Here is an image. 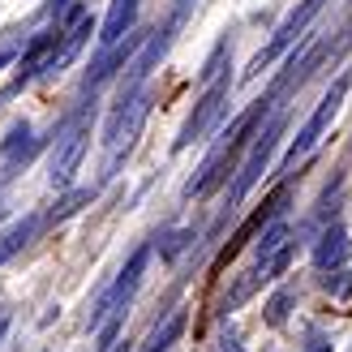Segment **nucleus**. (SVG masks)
<instances>
[{"label":"nucleus","instance_id":"1","mask_svg":"<svg viewBox=\"0 0 352 352\" xmlns=\"http://www.w3.org/2000/svg\"><path fill=\"white\" fill-rule=\"evenodd\" d=\"M322 5H327V0H301V5H296V9H292V13L284 17V22L275 26L271 43H267V47H262L258 56L250 60V69H245V74H241V82H254V78L262 74V69H267V65H271V60L279 56V52H288L292 43H301L305 34H309V22H314V17L322 13Z\"/></svg>","mask_w":352,"mask_h":352},{"label":"nucleus","instance_id":"2","mask_svg":"<svg viewBox=\"0 0 352 352\" xmlns=\"http://www.w3.org/2000/svg\"><path fill=\"white\" fill-rule=\"evenodd\" d=\"M279 133H284V116H275L262 125V133H254V142H250V155L241 160V172L232 176V193H228V210H232L245 193H250L258 181H262V172H267L271 164V155H275V142H279Z\"/></svg>","mask_w":352,"mask_h":352},{"label":"nucleus","instance_id":"3","mask_svg":"<svg viewBox=\"0 0 352 352\" xmlns=\"http://www.w3.org/2000/svg\"><path fill=\"white\" fill-rule=\"evenodd\" d=\"M146 262H151V250L142 245V250H138V254L125 262V271L116 275V284L95 301V309H91V331H99L108 318H125V309H129V301H133V292H138V284H142Z\"/></svg>","mask_w":352,"mask_h":352},{"label":"nucleus","instance_id":"4","mask_svg":"<svg viewBox=\"0 0 352 352\" xmlns=\"http://www.w3.org/2000/svg\"><path fill=\"white\" fill-rule=\"evenodd\" d=\"M348 86H352V78H348V74L331 82V91L318 99V108H314V116H309L305 125H301V133L292 138V146H288V155H284V168H292L296 160H305V155L314 151V142H318V138L327 133V125H331V120H336V112L344 108V95H348Z\"/></svg>","mask_w":352,"mask_h":352},{"label":"nucleus","instance_id":"5","mask_svg":"<svg viewBox=\"0 0 352 352\" xmlns=\"http://www.w3.org/2000/svg\"><path fill=\"white\" fill-rule=\"evenodd\" d=\"M228 95H232V78H219L198 103H193V112H189V120L181 125V133H176L172 151H189L193 142H202V138L219 125V116L228 112Z\"/></svg>","mask_w":352,"mask_h":352},{"label":"nucleus","instance_id":"6","mask_svg":"<svg viewBox=\"0 0 352 352\" xmlns=\"http://www.w3.org/2000/svg\"><path fill=\"white\" fill-rule=\"evenodd\" d=\"M172 34H176V26L168 22L164 30H151V39H146V47L133 56V65L125 69V78H120V91H116V103H129L133 95H142L146 91V78L160 69V60L168 56V47H172Z\"/></svg>","mask_w":352,"mask_h":352},{"label":"nucleus","instance_id":"7","mask_svg":"<svg viewBox=\"0 0 352 352\" xmlns=\"http://www.w3.org/2000/svg\"><path fill=\"white\" fill-rule=\"evenodd\" d=\"M146 116H151V91L133 95L129 103H116V108L108 112V125H103V142H108L112 151H120V146L129 151V146H133V138L142 133Z\"/></svg>","mask_w":352,"mask_h":352},{"label":"nucleus","instance_id":"8","mask_svg":"<svg viewBox=\"0 0 352 352\" xmlns=\"http://www.w3.org/2000/svg\"><path fill=\"white\" fill-rule=\"evenodd\" d=\"M86 146H91V125H82V120H78V125L56 142V155H52V172H47V181L56 185V189H65L69 181H74V172H78V164H82Z\"/></svg>","mask_w":352,"mask_h":352},{"label":"nucleus","instance_id":"9","mask_svg":"<svg viewBox=\"0 0 352 352\" xmlns=\"http://www.w3.org/2000/svg\"><path fill=\"white\" fill-rule=\"evenodd\" d=\"M146 39H151V34H142V30H129V34H125V39H120L112 52H99V60L91 65V74H86V95H95L99 86H103V82H108V78L116 74V69H125V60L133 56V52H142V47H146Z\"/></svg>","mask_w":352,"mask_h":352},{"label":"nucleus","instance_id":"10","mask_svg":"<svg viewBox=\"0 0 352 352\" xmlns=\"http://www.w3.org/2000/svg\"><path fill=\"white\" fill-rule=\"evenodd\" d=\"M60 39L65 34L52 26V30H43V34H34V39L26 43V52H22V60H17V74H13V91L17 86H26L30 78H39V74H47V65H52V56H56V47H60Z\"/></svg>","mask_w":352,"mask_h":352},{"label":"nucleus","instance_id":"11","mask_svg":"<svg viewBox=\"0 0 352 352\" xmlns=\"http://www.w3.org/2000/svg\"><path fill=\"white\" fill-rule=\"evenodd\" d=\"M288 202H292V185H279V189L271 193V198L262 202V210H258V215H254V219H250V223H245L241 232L232 236V245H228V254H236L245 241H254L258 232H267L271 223H279V215H284V206H288Z\"/></svg>","mask_w":352,"mask_h":352},{"label":"nucleus","instance_id":"12","mask_svg":"<svg viewBox=\"0 0 352 352\" xmlns=\"http://www.w3.org/2000/svg\"><path fill=\"white\" fill-rule=\"evenodd\" d=\"M133 17H138V0H112L108 17H103V34H99V52H112L125 34L133 30Z\"/></svg>","mask_w":352,"mask_h":352},{"label":"nucleus","instance_id":"13","mask_svg":"<svg viewBox=\"0 0 352 352\" xmlns=\"http://www.w3.org/2000/svg\"><path fill=\"white\" fill-rule=\"evenodd\" d=\"M43 223H47L43 215H26V219H17L13 228H5V232H0V267H5L13 254H22L26 245L39 236V228H43Z\"/></svg>","mask_w":352,"mask_h":352},{"label":"nucleus","instance_id":"14","mask_svg":"<svg viewBox=\"0 0 352 352\" xmlns=\"http://www.w3.org/2000/svg\"><path fill=\"white\" fill-rule=\"evenodd\" d=\"M344 258H348V232L340 223H331L318 236V245H314V262H318V271H336Z\"/></svg>","mask_w":352,"mask_h":352},{"label":"nucleus","instance_id":"15","mask_svg":"<svg viewBox=\"0 0 352 352\" xmlns=\"http://www.w3.org/2000/svg\"><path fill=\"white\" fill-rule=\"evenodd\" d=\"M91 34H95V22H91V17H86L82 26H74V30H69L65 39H60V47H56V56H52V65H47V74H60V69H65V65H69V60H74L78 52H82V43L91 39Z\"/></svg>","mask_w":352,"mask_h":352},{"label":"nucleus","instance_id":"16","mask_svg":"<svg viewBox=\"0 0 352 352\" xmlns=\"http://www.w3.org/2000/svg\"><path fill=\"white\" fill-rule=\"evenodd\" d=\"M181 331H185V309H176V314H168V318L151 331V340H146L142 352H168L176 340H181Z\"/></svg>","mask_w":352,"mask_h":352},{"label":"nucleus","instance_id":"17","mask_svg":"<svg viewBox=\"0 0 352 352\" xmlns=\"http://www.w3.org/2000/svg\"><path fill=\"white\" fill-rule=\"evenodd\" d=\"M95 193H99V185H82V189H69L65 198L47 210V223H65L69 215H78V210L86 206V202H95Z\"/></svg>","mask_w":352,"mask_h":352},{"label":"nucleus","instance_id":"18","mask_svg":"<svg viewBox=\"0 0 352 352\" xmlns=\"http://www.w3.org/2000/svg\"><path fill=\"white\" fill-rule=\"evenodd\" d=\"M292 245V228L288 223H271L267 232H262V241L254 245V254H258V262H267V258H275V254H284Z\"/></svg>","mask_w":352,"mask_h":352},{"label":"nucleus","instance_id":"19","mask_svg":"<svg viewBox=\"0 0 352 352\" xmlns=\"http://www.w3.org/2000/svg\"><path fill=\"white\" fill-rule=\"evenodd\" d=\"M292 301H296V292H292V288H275V292H271V301L262 305V314H267V322H271V327H284V322H288V309H292Z\"/></svg>","mask_w":352,"mask_h":352},{"label":"nucleus","instance_id":"20","mask_svg":"<svg viewBox=\"0 0 352 352\" xmlns=\"http://www.w3.org/2000/svg\"><path fill=\"white\" fill-rule=\"evenodd\" d=\"M228 56H232V43H228V39H219V43H215V52H210V56H206V65H202V82H210V86H215V82L223 78V65H228Z\"/></svg>","mask_w":352,"mask_h":352},{"label":"nucleus","instance_id":"21","mask_svg":"<svg viewBox=\"0 0 352 352\" xmlns=\"http://www.w3.org/2000/svg\"><path fill=\"white\" fill-rule=\"evenodd\" d=\"M292 250H296V245H288V250L284 254H275V258H267V262H258V284H267V279H279V275H284L288 267H292Z\"/></svg>","mask_w":352,"mask_h":352},{"label":"nucleus","instance_id":"22","mask_svg":"<svg viewBox=\"0 0 352 352\" xmlns=\"http://www.w3.org/2000/svg\"><path fill=\"white\" fill-rule=\"evenodd\" d=\"M189 241H193V228H176V232H168V236L160 241V254L172 262V258H176V254H181L185 245H189Z\"/></svg>","mask_w":352,"mask_h":352},{"label":"nucleus","instance_id":"23","mask_svg":"<svg viewBox=\"0 0 352 352\" xmlns=\"http://www.w3.org/2000/svg\"><path fill=\"white\" fill-rule=\"evenodd\" d=\"M193 5H198V0H176V13H172V26H176V30L185 26V17L193 13Z\"/></svg>","mask_w":352,"mask_h":352},{"label":"nucleus","instance_id":"24","mask_svg":"<svg viewBox=\"0 0 352 352\" xmlns=\"http://www.w3.org/2000/svg\"><path fill=\"white\" fill-rule=\"evenodd\" d=\"M305 352H331V344H327V340H314V344H309Z\"/></svg>","mask_w":352,"mask_h":352},{"label":"nucleus","instance_id":"25","mask_svg":"<svg viewBox=\"0 0 352 352\" xmlns=\"http://www.w3.org/2000/svg\"><path fill=\"white\" fill-rule=\"evenodd\" d=\"M9 60H13V47H0V69H5Z\"/></svg>","mask_w":352,"mask_h":352},{"label":"nucleus","instance_id":"26","mask_svg":"<svg viewBox=\"0 0 352 352\" xmlns=\"http://www.w3.org/2000/svg\"><path fill=\"white\" fill-rule=\"evenodd\" d=\"M9 336V318H0V340H5Z\"/></svg>","mask_w":352,"mask_h":352},{"label":"nucleus","instance_id":"27","mask_svg":"<svg viewBox=\"0 0 352 352\" xmlns=\"http://www.w3.org/2000/svg\"><path fill=\"white\" fill-rule=\"evenodd\" d=\"M0 219H5V210H0Z\"/></svg>","mask_w":352,"mask_h":352},{"label":"nucleus","instance_id":"28","mask_svg":"<svg viewBox=\"0 0 352 352\" xmlns=\"http://www.w3.org/2000/svg\"><path fill=\"white\" fill-rule=\"evenodd\" d=\"M116 352H125V348H116Z\"/></svg>","mask_w":352,"mask_h":352}]
</instances>
